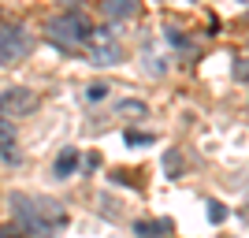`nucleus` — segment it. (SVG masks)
<instances>
[{
  "label": "nucleus",
  "mask_w": 249,
  "mask_h": 238,
  "mask_svg": "<svg viewBox=\"0 0 249 238\" xmlns=\"http://www.w3.org/2000/svg\"><path fill=\"white\" fill-rule=\"evenodd\" d=\"M11 205L19 208V216L26 220V227L34 231V235H56V227H63L67 223V216L60 212V205H52V201H45V197H30V201H22V197H11Z\"/></svg>",
  "instance_id": "f257e3e1"
},
{
  "label": "nucleus",
  "mask_w": 249,
  "mask_h": 238,
  "mask_svg": "<svg viewBox=\"0 0 249 238\" xmlns=\"http://www.w3.org/2000/svg\"><path fill=\"white\" fill-rule=\"evenodd\" d=\"M89 34H93V26H89V19L82 11H67V15H56L49 22V37L60 45H82L89 41Z\"/></svg>",
  "instance_id": "f03ea898"
},
{
  "label": "nucleus",
  "mask_w": 249,
  "mask_h": 238,
  "mask_svg": "<svg viewBox=\"0 0 249 238\" xmlns=\"http://www.w3.org/2000/svg\"><path fill=\"white\" fill-rule=\"evenodd\" d=\"M86 60L93 67H115V63H123V49L108 30H93L86 41Z\"/></svg>",
  "instance_id": "7ed1b4c3"
},
{
  "label": "nucleus",
  "mask_w": 249,
  "mask_h": 238,
  "mask_svg": "<svg viewBox=\"0 0 249 238\" xmlns=\"http://www.w3.org/2000/svg\"><path fill=\"white\" fill-rule=\"evenodd\" d=\"M30 52V37L19 26H4L0 30V63H15Z\"/></svg>",
  "instance_id": "20e7f679"
},
{
  "label": "nucleus",
  "mask_w": 249,
  "mask_h": 238,
  "mask_svg": "<svg viewBox=\"0 0 249 238\" xmlns=\"http://www.w3.org/2000/svg\"><path fill=\"white\" fill-rule=\"evenodd\" d=\"M34 104H37V97H34L30 90L15 86V90H8V93H0V119H15V115H26Z\"/></svg>",
  "instance_id": "39448f33"
},
{
  "label": "nucleus",
  "mask_w": 249,
  "mask_h": 238,
  "mask_svg": "<svg viewBox=\"0 0 249 238\" xmlns=\"http://www.w3.org/2000/svg\"><path fill=\"white\" fill-rule=\"evenodd\" d=\"M0 160L4 164H19V134H15V123L11 119H0Z\"/></svg>",
  "instance_id": "423d86ee"
},
{
  "label": "nucleus",
  "mask_w": 249,
  "mask_h": 238,
  "mask_svg": "<svg viewBox=\"0 0 249 238\" xmlns=\"http://www.w3.org/2000/svg\"><path fill=\"white\" fill-rule=\"evenodd\" d=\"M101 11H104V19L119 22V19H130V15L138 11V0H104Z\"/></svg>",
  "instance_id": "0eeeda50"
},
{
  "label": "nucleus",
  "mask_w": 249,
  "mask_h": 238,
  "mask_svg": "<svg viewBox=\"0 0 249 238\" xmlns=\"http://www.w3.org/2000/svg\"><path fill=\"white\" fill-rule=\"evenodd\" d=\"M74 167H78V153H74V149H63L60 160H56V179H67Z\"/></svg>",
  "instance_id": "6e6552de"
},
{
  "label": "nucleus",
  "mask_w": 249,
  "mask_h": 238,
  "mask_svg": "<svg viewBox=\"0 0 249 238\" xmlns=\"http://www.w3.org/2000/svg\"><path fill=\"white\" fill-rule=\"evenodd\" d=\"M134 231H138V238H156V235H167L171 223H167V220H156V223H145V220H142V223H134Z\"/></svg>",
  "instance_id": "1a4fd4ad"
},
{
  "label": "nucleus",
  "mask_w": 249,
  "mask_h": 238,
  "mask_svg": "<svg viewBox=\"0 0 249 238\" xmlns=\"http://www.w3.org/2000/svg\"><path fill=\"white\" fill-rule=\"evenodd\" d=\"M126 145H153L156 142V134H142V130H126V138H123Z\"/></svg>",
  "instance_id": "9d476101"
},
{
  "label": "nucleus",
  "mask_w": 249,
  "mask_h": 238,
  "mask_svg": "<svg viewBox=\"0 0 249 238\" xmlns=\"http://www.w3.org/2000/svg\"><path fill=\"white\" fill-rule=\"evenodd\" d=\"M119 115H145V104L142 101H123L119 104Z\"/></svg>",
  "instance_id": "9b49d317"
},
{
  "label": "nucleus",
  "mask_w": 249,
  "mask_h": 238,
  "mask_svg": "<svg viewBox=\"0 0 249 238\" xmlns=\"http://www.w3.org/2000/svg\"><path fill=\"white\" fill-rule=\"evenodd\" d=\"M208 220H212V223H223V220H227V208L219 205V201H208Z\"/></svg>",
  "instance_id": "f8f14e48"
},
{
  "label": "nucleus",
  "mask_w": 249,
  "mask_h": 238,
  "mask_svg": "<svg viewBox=\"0 0 249 238\" xmlns=\"http://www.w3.org/2000/svg\"><path fill=\"white\" fill-rule=\"evenodd\" d=\"M234 78H238V82H249V60H234Z\"/></svg>",
  "instance_id": "ddd939ff"
},
{
  "label": "nucleus",
  "mask_w": 249,
  "mask_h": 238,
  "mask_svg": "<svg viewBox=\"0 0 249 238\" xmlns=\"http://www.w3.org/2000/svg\"><path fill=\"white\" fill-rule=\"evenodd\" d=\"M104 97H108V86H104V82H93V86H89V101H104Z\"/></svg>",
  "instance_id": "4468645a"
},
{
  "label": "nucleus",
  "mask_w": 249,
  "mask_h": 238,
  "mask_svg": "<svg viewBox=\"0 0 249 238\" xmlns=\"http://www.w3.org/2000/svg\"><path fill=\"white\" fill-rule=\"evenodd\" d=\"M167 41H171V45H186V37H182L178 30H167Z\"/></svg>",
  "instance_id": "2eb2a0df"
},
{
  "label": "nucleus",
  "mask_w": 249,
  "mask_h": 238,
  "mask_svg": "<svg viewBox=\"0 0 249 238\" xmlns=\"http://www.w3.org/2000/svg\"><path fill=\"white\" fill-rule=\"evenodd\" d=\"M0 238H19V231H15V227H4V231H0Z\"/></svg>",
  "instance_id": "dca6fc26"
},
{
  "label": "nucleus",
  "mask_w": 249,
  "mask_h": 238,
  "mask_svg": "<svg viewBox=\"0 0 249 238\" xmlns=\"http://www.w3.org/2000/svg\"><path fill=\"white\" fill-rule=\"evenodd\" d=\"M60 4H67V8H74V4H82V0H60Z\"/></svg>",
  "instance_id": "f3484780"
}]
</instances>
